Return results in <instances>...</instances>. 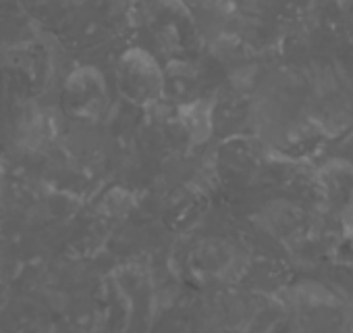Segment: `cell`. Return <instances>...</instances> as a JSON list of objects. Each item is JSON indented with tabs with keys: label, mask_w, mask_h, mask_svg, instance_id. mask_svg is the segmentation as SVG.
<instances>
[{
	"label": "cell",
	"mask_w": 353,
	"mask_h": 333,
	"mask_svg": "<svg viewBox=\"0 0 353 333\" xmlns=\"http://www.w3.org/2000/svg\"><path fill=\"white\" fill-rule=\"evenodd\" d=\"M119 94L133 106H152L164 94V71L158 61L143 48L125 50L114 67Z\"/></svg>",
	"instance_id": "cell-1"
},
{
	"label": "cell",
	"mask_w": 353,
	"mask_h": 333,
	"mask_svg": "<svg viewBox=\"0 0 353 333\" xmlns=\"http://www.w3.org/2000/svg\"><path fill=\"white\" fill-rule=\"evenodd\" d=\"M108 84L100 69L81 65L69 73L61 90L63 111L77 121H98L108 108Z\"/></svg>",
	"instance_id": "cell-2"
},
{
	"label": "cell",
	"mask_w": 353,
	"mask_h": 333,
	"mask_svg": "<svg viewBox=\"0 0 353 333\" xmlns=\"http://www.w3.org/2000/svg\"><path fill=\"white\" fill-rule=\"evenodd\" d=\"M179 123L194 144H202L212 133V106L206 100H196L179 108Z\"/></svg>",
	"instance_id": "cell-3"
},
{
	"label": "cell",
	"mask_w": 353,
	"mask_h": 333,
	"mask_svg": "<svg viewBox=\"0 0 353 333\" xmlns=\"http://www.w3.org/2000/svg\"><path fill=\"white\" fill-rule=\"evenodd\" d=\"M341 223H343L347 236H353V200L345 204L343 215H341Z\"/></svg>",
	"instance_id": "cell-4"
}]
</instances>
